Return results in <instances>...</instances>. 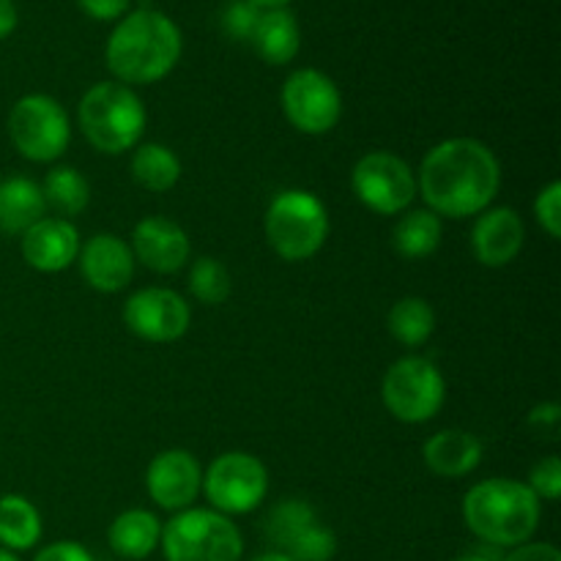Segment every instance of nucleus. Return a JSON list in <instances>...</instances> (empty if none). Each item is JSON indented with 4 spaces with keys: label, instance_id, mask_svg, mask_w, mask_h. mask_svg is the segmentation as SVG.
Returning <instances> with one entry per match:
<instances>
[{
    "label": "nucleus",
    "instance_id": "26",
    "mask_svg": "<svg viewBox=\"0 0 561 561\" xmlns=\"http://www.w3.org/2000/svg\"><path fill=\"white\" fill-rule=\"evenodd\" d=\"M387 329L405 348H422L436 332V310L422 296H403L389 307Z\"/></svg>",
    "mask_w": 561,
    "mask_h": 561
},
{
    "label": "nucleus",
    "instance_id": "36",
    "mask_svg": "<svg viewBox=\"0 0 561 561\" xmlns=\"http://www.w3.org/2000/svg\"><path fill=\"white\" fill-rule=\"evenodd\" d=\"M499 561H561V553L553 542L529 540L518 548H510Z\"/></svg>",
    "mask_w": 561,
    "mask_h": 561
},
{
    "label": "nucleus",
    "instance_id": "22",
    "mask_svg": "<svg viewBox=\"0 0 561 561\" xmlns=\"http://www.w3.org/2000/svg\"><path fill=\"white\" fill-rule=\"evenodd\" d=\"M129 173L140 190L164 195V192H170L179 184L184 168H181L179 153L170 146H164V142H140L131 151Z\"/></svg>",
    "mask_w": 561,
    "mask_h": 561
},
{
    "label": "nucleus",
    "instance_id": "33",
    "mask_svg": "<svg viewBox=\"0 0 561 561\" xmlns=\"http://www.w3.org/2000/svg\"><path fill=\"white\" fill-rule=\"evenodd\" d=\"M529 431L537 438H548V442H557L561 433V405L559 403H540L529 411V420H526Z\"/></svg>",
    "mask_w": 561,
    "mask_h": 561
},
{
    "label": "nucleus",
    "instance_id": "10",
    "mask_svg": "<svg viewBox=\"0 0 561 561\" xmlns=\"http://www.w3.org/2000/svg\"><path fill=\"white\" fill-rule=\"evenodd\" d=\"M356 201L381 217H400L416 201V170L394 151H367L351 170Z\"/></svg>",
    "mask_w": 561,
    "mask_h": 561
},
{
    "label": "nucleus",
    "instance_id": "12",
    "mask_svg": "<svg viewBox=\"0 0 561 561\" xmlns=\"http://www.w3.org/2000/svg\"><path fill=\"white\" fill-rule=\"evenodd\" d=\"M124 327L142 343L164 345L184 337L192 327V307L179 290L151 285L124 301Z\"/></svg>",
    "mask_w": 561,
    "mask_h": 561
},
{
    "label": "nucleus",
    "instance_id": "11",
    "mask_svg": "<svg viewBox=\"0 0 561 561\" xmlns=\"http://www.w3.org/2000/svg\"><path fill=\"white\" fill-rule=\"evenodd\" d=\"M279 104L296 131L307 137L329 135L343 118V93L337 82L321 69H296L285 77Z\"/></svg>",
    "mask_w": 561,
    "mask_h": 561
},
{
    "label": "nucleus",
    "instance_id": "20",
    "mask_svg": "<svg viewBox=\"0 0 561 561\" xmlns=\"http://www.w3.org/2000/svg\"><path fill=\"white\" fill-rule=\"evenodd\" d=\"M250 44L255 47L257 58L268 66H288L299 55L301 27L290 9H266L261 11L255 33Z\"/></svg>",
    "mask_w": 561,
    "mask_h": 561
},
{
    "label": "nucleus",
    "instance_id": "3",
    "mask_svg": "<svg viewBox=\"0 0 561 561\" xmlns=\"http://www.w3.org/2000/svg\"><path fill=\"white\" fill-rule=\"evenodd\" d=\"M463 524L482 546L510 551L535 540L542 520V502L526 482L493 477L471 485L463 496Z\"/></svg>",
    "mask_w": 561,
    "mask_h": 561
},
{
    "label": "nucleus",
    "instance_id": "41",
    "mask_svg": "<svg viewBox=\"0 0 561 561\" xmlns=\"http://www.w3.org/2000/svg\"><path fill=\"white\" fill-rule=\"evenodd\" d=\"M0 561H20V557L11 551H5V548H0Z\"/></svg>",
    "mask_w": 561,
    "mask_h": 561
},
{
    "label": "nucleus",
    "instance_id": "29",
    "mask_svg": "<svg viewBox=\"0 0 561 561\" xmlns=\"http://www.w3.org/2000/svg\"><path fill=\"white\" fill-rule=\"evenodd\" d=\"M337 535L318 520V524H312L305 535L296 537V540L290 542L288 551L283 553H288L294 561H332L337 557Z\"/></svg>",
    "mask_w": 561,
    "mask_h": 561
},
{
    "label": "nucleus",
    "instance_id": "34",
    "mask_svg": "<svg viewBox=\"0 0 561 561\" xmlns=\"http://www.w3.org/2000/svg\"><path fill=\"white\" fill-rule=\"evenodd\" d=\"M31 561H96L93 553L88 551L82 542L77 540H58V542H49V546L38 548L36 557Z\"/></svg>",
    "mask_w": 561,
    "mask_h": 561
},
{
    "label": "nucleus",
    "instance_id": "19",
    "mask_svg": "<svg viewBox=\"0 0 561 561\" xmlns=\"http://www.w3.org/2000/svg\"><path fill=\"white\" fill-rule=\"evenodd\" d=\"M162 520L146 507L124 510L113 518L107 529V546L118 559L142 561L159 551L162 542Z\"/></svg>",
    "mask_w": 561,
    "mask_h": 561
},
{
    "label": "nucleus",
    "instance_id": "18",
    "mask_svg": "<svg viewBox=\"0 0 561 561\" xmlns=\"http://www.w3.org/2000/svg\"><path fill=\"white\" fill-rule=\"evenodd\" d=\"M482 455H485V447L480 438L463 427L438 431L422 444V460L431 474L442 477V480H463V477L474 474L482 463Z\"/></svg>",
    "mask_w": 561,
    "mask_h": 561
},
{
    "label": "nucleus",
    "instance_id": "38",
    "mask_svg": "<svg viewBox=\"0 0 561 561\" xmlns=\"http://www.w3.org/2000/svg\"><path fill=\"white\" fill-rule=\"evenodd\" d=\"M449 561H499V559H493L488 551H466V553H460V557H455Z\"/></svg>",
    "mask_w": 561,
    "mask_h": 561
},
{
    "label": "nucleus",
    "instance_id": "6",
    "mask_svg": "<svg viewBox=\"0 0 561 561\" xmlns=\"http://www.w3.org/2000/svg\"><path fill=\"white\" fill-rule=\"evenodd\" d=\"M164 561H241L244 537L233 518L211 507H190L162 526Z\"/></svg>",
    "mask_w": 561,
    "mask_h": 561
},
{
    "label": "nucleus",
    "instance_id": "25",
    "mask_svg": "<svg viewBox=\"0 0 561 561\" xmlns=\"http://www.w3.org/2000/svg\"><path fill=\"white\" fill-rule=\"evenodd\" d=\"M38 186H42L47 211H55V217H80L88 208V203H91V184L71 164H55V168H49Z\"/></svg>",
    "mask_w": 561,
    "mask_h": 561
},
{
    "label": "nucleus",
    "instance_id": "4",
    "mask_svg": "<svg viewBox=\"0 0 561 561\" xmlns=\"http://www.w3.org/2000/svg\"><path fill=\"white\" fill-rule=\"evenodd\" d=\"M77 121L88 146L107 157H121L142 142L148 113L135 88L118 80H102L82 93Z\"/></svg>",
    "mask_w": 561,
    "mask_h": 561
},
{
    "label": "nucleus",
    "instance_id": "39",
    "mask_svg": "<svg viewBox=\"0 0 561 561\" xmlns=\"http://www.w3.org/2000/svg\"><path fill=\"white\" fill-rule=\"evenodd\" d=\"M250 561H294L288 557V553H283V551H263V553H257V557H252Z\"/></svg>",
    "mask_w": 561,
    "mask_h": 561
},
{
    "label": "nucleus",
    "instance_id": "17",
    "mask_svg": "<svg viewBox=\"0 0 561 561\" xmlns=\"http://www.w3.org/2000/svg\"><path fill=\"white\" fill-rule=\"evenodd\" d=\"M80 230L71 219L44 217L20 236L22 261L42 274H58L75 266L80 255Z\"/></svg>",
    "mask_w": 561,
    "mask_h": 561
},
{
    "label": "nucleus",
    "instance_id": "27",
    "mask_svg": "<svg viewBox=\"0 0 561 561\" xmlns=\"http://www.w3.org/2000/svg\"><path fill=\"white\" fill-rule=\"evenodd\" d=\"M312 524H318V513L310 502H305V499H283L266 515L263 531H266V540L272 542L274 551H288L290 542L305 535Z\"/></svg>",
    "mask_w": 561,
    "mask_h": 561
},
{
    "label": "nucleus",
    "instance_id": "35",
    "mask_svg": "<svg viewBox=\"0 0 561 561\" xmlns=\"http://www.w3.org/2000/svg\"><path fill=\"white\" fill-rule=\"evenodd\" d=\"M77 5L96 22H118L131 11V0H77Z\"/></svg>",
    "mask_w": 561,
    "mask_h": 561
},
{
    "label": "nucleus",
    "instance_id": "16",
    "mask_svg": "<svg viewBox=\"0 0 561 561\" xmlns=\"http://www.w3.org/2000/svg\"><path fill=\"white\" fill-rule=\"evenodd\" d=\"M526 225L510 206H491L477 214L471 228V252L488 268H504L524 252Z\"/></svg>",
    "mask_w": 561,
    "mask_h": 561
},
{
    "label": "nucleus",
    "instance_id": "23",
    "mask_svg": "<svg viewBox=\"0 0 561 561\" xmlns=\"http://www.w3.org/2000/svg\"><path fill=\"white\" fill-rule=\"evenodd\" d=\"M42 513L36 504L20 493L0 496V548L11 553H25L42 542Z\"/></svg>",
    "mask_w": 561,
    "mask_h": 561
},
{
    "label": "nucleus",
    "instance_id": "37",
    "mask_svg": "<svg viewBox=\"0 0 561 561\" xmlns=\"http://www.w3.org/2000/svg\"><path fill=\"white\" fill-rule=\"evenodd\" d=\"M16 22H20V14H16L14 0H0V42L16 31Z\"/></svg>",
    "mask_w": 561,
    "mask_h": 561
},
{
    "label": "nucleus",
    "instance_id": "28",
    "mask_svg": "<svg viewBox=\"0 0 561 561\" xmlns=\"http://www.w3.org/2000/svg\"><path fill=\"white\" fill-rule=\"evenodd\" d=\"M186 285H190V294L195 296L201 305L219 307L230 299L233 294V277H230L228 266L217 257H197L192 261L190 274H186Z\"/></svg>",
    "mask_w": 561,
    "mask_h": 561
},
{
    "label": "nucleus",
    "instance_id": "40",
    "mask_svg": "<svg viewBox=\"0 0 561 561\" xmlns=\"http://www.w3.org/2000/svg\"><path fill=\"white\" fill-rule=\"evenodd\" d=\"M250 3H255L257 9H288L290 3H294V0H250Z\"/></svg>",
    "mask_w": 561,
    "mask_h": 561
},
{
    "label": "nucleus",
    "instance_id": "30",
    "mask_svg": "<svg viewBox=\"0 0 561 561\" xmlns=\"http://www.w3.org/2000/svg\"><path fill=\"white\" fill-rule=\"evenodd\" d=\"M529 491L535 493L540 502H559L561 496V458L559 455H546L537 460L526 480Z\"/></svg>",
    "mask_w": 561,
    "mask_h": 561
},
{
    "label": "nucleus",
    "instance_id": "13",
    "mask_svg": "<svg viewBox=\"0 0 561 561\" xmlns=\"http://www.w3.org/2000/svg\"><path fill=\"white\" fill-rule=\"evenodd\" d=\"M203 488V469L186 449H162L146 469V493L164 513H184L195 507Z\"/></svg>",
    "mask_w": 561,
    "mask_h": 561
},
{
    "label": "nucleus",
    "instance_id": "5",
    "mask_svg": "<svg viewBox=\"0 0 561 561\" xmlns=\"http://www.w3.org/2000/svg\"><path fill=\"white\" fill-rule=\"evenodd\" d=\"M329 211L310 190H283L272 197L263 217L266 241L277 257L305 263L323 250L329 239Z\"/></svg>",
    "mask_w": 561,
    "mask_h": 561
},
{
    "label": "nucleus",
    "instance_id": "1",
    "mask_svg": "<svg viewBox=\"0 0 561 561\" xmlns=\"http://www.w3.org/2000/svg\"><path fill=\"white\" fill-rule=\"evenodd\" d=\"M499 190L502 162L491 146L474 137L436 142L416 170V195L436 217H477L493 206Z\"/></svg>",
    "mask_w": 561,
    "mask_h": 561
},
{
    "label": "nucleus",
    "instance_id": "24",
    "mask_svg": "<svg viewBox=\"0 0 561 561\" xmlns=\"http://www.w3.org/2000/svg\"><path fill=\"white\" fill-rule=\"evenodd\" d=\"M444 225L427 208L403 211L392 228V247L403 261H425L442 247Z\"/></svg>",
    "mask_w": 561,
    "mask_h": 561
},
{
    "label": "nucleus",
    "instance_id": "32",
    "mask_svg": "<svg viewBox=\"0 0 561 561\" xmlns=\"http://www.w3.org/2000/svg\"><path fill=\"white\" fill-rule=\"evenodd\" d=\"M261 11L263 9H257L250 0H230L222 11V31L236 42H250L257 20H261Z\"/></svg>",
    "mask_w": 561,
    "mask_h": 561
},
{
    "label": "nucleus",
    "instance_id": "2",
    "mask_svg": "<svg viewBox=\"0 0 561 561\" xmlns=\"http://www.w3.org/2000/svg\"><path fill=\"white\" fill-rule=\"evenodd\" d=\"M184 36L175 20L157 9H135L115 22L104 44V64L124 85H153L179 66Z\"/></svg>",
    "mask_w": 561,
    "mask_h": 561
},
{
    "label": "nucleus",
    "instance_id": "9",
    "mask_svg": "<svg viewBox=\"0 0 561 561\" xmlns=\"http://www.w3.org/2000/svg\"><path fill=\"white\" fill-rule=\"evenodd\" d=\"M201 493L206 496L208 507L228 518L250 515L266 502L268 469L257 455L230 449V453L217 455L211 466L203 471Z\"/></svg>",
    "mask_w": 561,
    "mask_h": 561
},
{
    "label": "nucleus",
    "instance_id": "31",
    "mask_svg": "<svg viewBox=\"0 0 561 561\" xmlns=\"http://www.w3.org/2000/svg\"><path fill=\"white\" fill-rule=\"evenodd\" d=\"M535 219L551 241L561 239V184L548 181L535 197Z\"/></svg>",
    "mask_w": 561,
    "mask_h": 561
},
{
    "label": "nucleus",
    "instance_id": "7",
    "mask_svg": "<svg viewBox=\"0 0 561 561\" xmlns=\"http://www.w3.org/2000/svg\"><path fill=\"white\" fill-rule=\"evenodd\" d=\"M9 140L22 159L53 164L71 142V121L64 104L49 93H27L9 110Z\"/></svg>",
    "mask_w": 561,
    "mask_h": 561
},
{
    "label": "nucleus",
    "instance_id": "21",
    "mask_svg": "<svg viewBox=\"0 0 561 561\" xmlns=\"http://www.w3.org/2000/svg\"><path fill=\"white\" fill-rule=\"evenodd\" d=\"M47 217L42 186L27 175H9L0 181V233L22 236Z\"/></svg>",
    "mask_w": 561,
    "mask_h": 561
},
{
    "label": "nucleus",
    "instance_id": "15",
    "mask_svg": "<svg viewBox=\"0 0 561 561\" xmlns=\"http://www.w3.org/2000/svg\"><path fill=\"white\" fill-rule=\"evenodd\" d=\"M80 274L96 294H121L135 279V255L129 241L115 233H96L80 244Z\"/></svg>",
    "mask_w": 561,
    "mask_h": 561
},
{
    "label": "nucleus",
    "instance_id": "8",
    "mask_svg": "<svg viewBox=\"0 0 561 561\" xmlns=\"http://www.w3.org/2000/svg\"><path fill=\"white\" fill-rule=\"evenodd\" d=\"M383 409L403 425H425L447 400L444 373L425 356H400L381 378Z\"/></svg>",
    "mask_w": 561,
    "mask_h": 561
},
{
    "label": "nucleus",
    "instance_id": "14",
    "mask_svg": "<svg viewBox=\"0 0 561 561\" xmlns=\"http://www.w3.org/2000/svg\"><path fill=\"white\" fill-rule=\"evenodd\" d=\"M129 247L135 263H140V266H146L153 274L181 272L192 255L190 233L179 222L162 217V214L142 217L131 228Z\"/></svg>",
    "mask_w": 561,
    "mask_h": 561
}]
</instances>
